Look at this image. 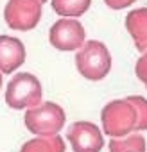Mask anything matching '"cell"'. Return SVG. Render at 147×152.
<instances>
[{
  "mask_svg": "<svg viewBox=\"0 0 147 152\" xmlns=\"http://www.w3.org/2000/svg\"><path fill=\"white\" fill-rule=\"evenodd\" d=\"M41 99H43L41 83L36 75H32L29 72L15 73L11 81L7 83L6 104L15 111L31 109V107L38 106L41 102Z\"/></svg>",
  "mask_w": 147,
  "mask_h": 152,
  "instance_id": "2",
  "label": "cell"
},
{
  "mask_svg": "<svg viewBox=\"0 0 147 152\" xmlns=\"http://www.w3.org/2000/svg\"><path fill=\"white\" fill-rule=\"evenodd\" d=\"M65 109L56 102H40L38 106L25 109V127L36 136H56L65 127Z\"/></svg>",
  "mask_w": 147,
  "mask_h": 152,
  "instance_id": "4",
  "label": "cell"
},
{
  "mask_svg": "<svg viewBox=\"0 0 147 152\" xmlns=\"http://www.w3.org/2000/svg\"><path fill=\"white\" fill-rule=\"evenodd\" d=\"M135 73H136L138 81L147 86V54H142L140 59L136 61V64H135Z\"/></svg>",
  "mask_w": 147,
  "mask_h": 152,
  "instance_id": "14",
  "label": "cell"
},
{
  "mask_svg": "<svg viewBox=\"0 0 147 152\" xmlns=\"http://www.w3.org/2000/svg\"><path fill=\"white\" fill-rule=\"evenodd\" d=\"M92 6V0H52V9L61 18H79Z\"/></svg>",
  "mask_w": 147,
  "mask_h": 152,
  "instance_id": "11",
  "label": "cell"
},
{
  "mask_svg": "<svg viewBox=\"0 0 147 152\" xmlns=\"http://www.w3.org/2000/svg\"><path fill=\"white\" fill-rule=\"evenodd\" d=\"M126 29L133 38L135 45L147 43V7H138L127 13Z\"/></svg>",
  "mask_w": 147,
  "mask_h": 152,
  "instance_id": "9",
  "label": "cell"
},
{
  "mask_svg": "<svg viewBox=\"0 0 147 152\" xmlns=\"http://www.w3.org/2000/svg\"><path fill=\"white\" fill-rule=\"evenodd\" d=\"M20 152H65V141L59 134L56 136H36L22 145Z\"/></svg>",
  "mask_w": 147,
  "mask_h": 152,
  "instance_id": "10",
  "label": "cell"
},
{
  "mask_svg": "<svg viewBox=\"0 0 147 152\" xmlns=\"http://www.w3.org/2000/svg\"><path fill=\"white\" fill-rule=\"evenodd\" d=\"M108 148L110 152H145L147 143L142 134L131 132L124 138H111Z\"/></svg>",
  "mask_w": 147,
  "mask_h": 152,
  "instance_id": "12",
  "label": "cell"
},
{
  "mask_svg": "<svg viewBox=\"0 0 147 152\" xmlns=\"http://www.w3.org/2000/svg\"><path fill=\"white\" fill-rule=\"evenodd\" d=\"M49 41L59 52H74L86 41V31L76 18H61L50 27Z\"/></svg>",
  "mask_w": 147,
  "mask_h": 152,
  "instance_id": "6",
  "label": "cell"
},
{
  "mask_svg": "<svg viewBox=\"0 0 147 152\" xmlns=\"http://www.w3.org/2000/svg\"><path fill=\"white\" fill-rule=\"evenodd\" d=\"M127 100L136 109V129H135V132L147 131V99L140 97V95H133V97H127Z\"/></svg>",
  "mask_w": 147,
  "mask_h": 152,
  "instance_id": "13",
  "label": "cell"
},
{
  "mask_svg": "<svg viewBox=\"0 0 147 152\" xmlns=\"http://www.w3.org/2000/svg\"><path fill=\"white\" fill-rule=\"evenodd\" d=\"M43 15V4L38 0H9L4 7V22L18 32L32 31Z\"/></svg>",
  "mask_w": 147,
  "mask_h": 152,
  "instance_id": "5",
  "label": "cell"
},
{
  "mask_svg": "<svg viewBox=\"0 0 147 152\" xmlns=\"http://www.w3.org/2000/svg\"><path fill=\"white\" fill-rule=\"evenodd\" d=\"M38 2H40V4H47V0H38Z\"/></svg>",
  "mask_w": 147,
  "mask_h": 152,
  "instance_id": "18",
  "label": "cell"
},
{
  "mask_svg": "<svg viewBox=\"0 0 147 152\" xmlns=\"http://www.w3.org/2000/svg\"><path fill=\"white\" fill-rule=\"evenodd\" d=\"M136 47V50L140 52V54H147V43H142V45H135Z\"/></svg>",
  "mask_w": 147,
  "mask_h": 152,
  "instance_id": "16",
  "label": "cell"
},
{
  "mask_svg": "<svg viewBox=\"0 0 147 152\" xmlns=\"http://www.w3.org/2000/svg\"><path fill=\"white\" fill-rule=\"evenodd\" d=\"M102 134L110 138H124L136 129V109L127 99L108 102L101 111Z\"/></svg>",
  "mask_w": 147,
  "mask_h": 152,
  "instance_id": "3",
  "label": "cell"
},
{
  "mask_svg": "<svg viewBox=\"0 0 147 152\" xmlns=\"http://www.w3.org/2000/svg\"><path fill=\"white\" fill-rule=\"evenodd\" d=\"M111 54L102 41H85L76 52V68L86 81H102L111 72Z\"/></svg>",
  "mask_w": 147,
  "mask_h": 152,
  "instance_id": "1",
  "label": "cell"
},
{
  "mask_svg": "<svg viewBox=\"0 0 147 152\" xmlns=\"http://www.w3.org/2000/svg\"><path fill=\"white\" fill-rule=\"evenodd\" d=\"M25 57L27 52L22 39L7 34L0 36V72L2 73H15L25 63Z\"/></svg>",
  "mask_w": 147,
  "mask_h": 152,
  "instance_id": "8",
  "label": "cell"
},
{
  "mask_svg": "<svg viewBox=\"0 0 147 152\" xmlns=\"http://www.w3.org/2000/svg\"><path fill=\"white\" fill-rule=\"evenodd\" d=\"M2 75H4V73L0 72V90H2V84H4V79H2Z\"/></svg>",
  "mask_w": 147,
  "mask_h": 152,
  "instance_id": "17",
  "label": "cell"
},
{
  "mask_svg": "<svg viewBox=\"0 0 147 152\" xmlns=\"http://www.w3.org/2000/svg\"><path fill=\"white\" fill-rule=\"evenodd\" d=\"M66 140L74 152H101L104 147L102 131L92 122H76L68 127Z\"/></svg>",
  "mask_w": 147,
  "mask_h": 152,
  "instance_id": "7",
  "label": "cell"
},
{
  "mask_svg": "<svg viewBox=\"0 0 147 152\" xmlns=\"http://www.w3.org/2000/svg\"><path fill=\"white\" fill-rule=\"evenodd\" d=\"M135 2H136V0H104V4H106L110 9H115V11L124 9V7H129V6H133Z\"/></svg>",
  "mask_w": 147,
  "mask_h": 152,
  "instance_id": "15",
  "label": "cell"
}]
</instances>
